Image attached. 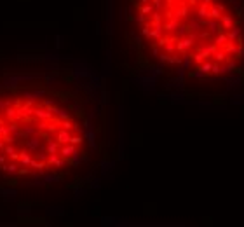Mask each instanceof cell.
Listing matches in <instances>:
<instances>
[{"instance_id": "obj_1", "label": "cell", "mask_w": 244, "mask_h": 227, "mask_svg": "<svg viewBox=\"0 0 244 227\" xmlns=\"http://www.w3.org/2000/svg\"><path fill=\"white\" fill-rule=\"evenodd\" d=\"M232 26H235V21L232 16H228V14H223L222 18H220V28H222L223 31H228Z\"/></svg>"}, {"instance_id": "obj_2", "label": "cell", "mask_w": 244, "mask_h": 227, "mask_svg": "<svg viewBox=\"0 0 244 227\" xmlns=\"http://www.w3.org/2000/svg\"><path fill=\"white\" fill-rule=\"evenodd\" d=\"M154 11H155V9H154V5H143L140 12H141L143 16H145V14H148V12H154Z\"/></svg>"}, {"instance_id": "obj_3", "label": "cell", "mask_w": 244, "mask_h": 227, "mask_svg": "<svg viewBox=\"0 0 244 227\" xmlns=\"http://www.w3.org/2000/svg\"><path fill=\"white\" fill-rule=\"evenodd\" d=\"M140 2H141V4H148V2H150V0H140Z\"/></svg>"}]
</instances>
